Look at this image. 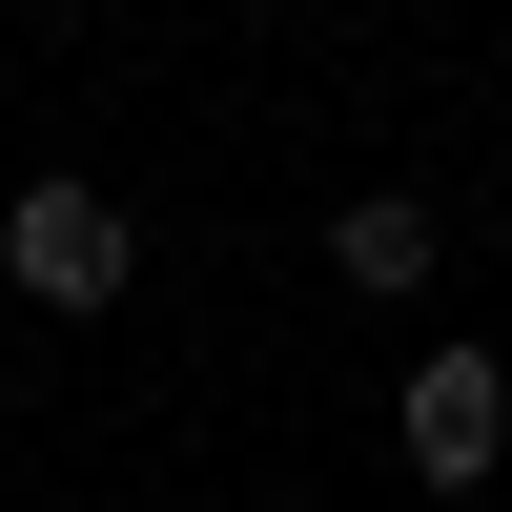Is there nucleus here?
<instances>
[{"label": "nucleus", "instance_id": "f257e3e1", "mask_svg": "<svg viewBox=\"0 0 512 512\" xmlns=\"http://www.w3.org/2000/svg\"><path fill=\"white\" fill-rule=\"evenodd\" d=\"M123 267H144V226H123V185H82V164H41V185L0 205V287H21V308H123Z\"/></svg>", "mask_w": 512, "mask_h": 512}, {"label": "nucleus", "instance_id": "f03ea898", "mask_svg": "<svg viewBox=\"0 0 512 512\" xmlns=\"http://www.w3.org/2000/svg\"><path fill=\"white\" fill-rule=\"evenodd\" d=\"M390 431H410V472H431V492H472L492 451H512V369H492V349H431Z\"/></svg>", "mask_w": 512, "mask_h": 512}, {"label": "nucleus", "instance_id": "7ed1b4c3", "mask_svg": "<svg viewBox=\"0 0 512 512\" xmlns=\"http://www.w3.org/2000/svg\"><path fill=\"white\" fill-rule=\"evenodd\" d=\"M328 267H349L369 308H410V287H431V205H410V185H349V205H328Z\"/></svg>", "mask_w": 512, "mask_h": 512}]
</instances>
